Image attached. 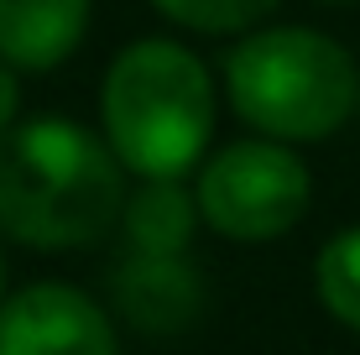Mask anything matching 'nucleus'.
I'll list each match as a JSON object with an SVG mask.
<instances>
[{
	"instance_id": "nucleus-7",
	"label": "nucleus",
	"mask_w": 360,
	"mask_h": 355,
	"mask_svg": "<svg viewBox=\"0 0 360 355\" xmlns=\"http://www.w3.org/2000/svg\"><path fill=\"white\" fill-rule=\"evenodd\" d=\"M120 314L146 335H178L198 314V277L183 256H136L115 272Z\"/></svg>"
},
{
	"instance_id": "nucleus-12",
	"label": "nucleus",
	"mask_w": 360,
	"mask_h": 355,
	"mask_svg": "<svg viewBox=\"0 0 360 355\" xmlns=\"http://www.w3.org/2000/svg\"><path fill=\"white\" fill-rule=\"evenodd\" d=\"M0 303H6V256H0Z\"/></svg>"
},
{
	"instance_id": "nucleus-11",
	"label": "nucleus",
	"mask_w": 360,
	"mask_h": 355,
	"mask_svg": "<svg viewBox=\"0 0 360 355\" xmlns=\"http://www.w3.org/2000/svg\"><path fill=\"white\" fill-rule=\"evenodd\" d=\"M16 110H21V84H16V68L0 58V136L16 126Z\"/></svg>"
},
{
	"instance_id": "nucleus-14",
	"label": "nucleus",
	"mask_w": 360,
	"mask_h": 355,
	"mask_svg": "<svg viewBox=\"0 0 360 355\" xmlns=\"http://www.w3.org/2000/svg\"><path fill=\"white\" fill-rule=\"evenodd\" d=\"M355 115H360V105H355Z\"/></svg>"
},
{
	"instance_id": "nucleus-9",
	"label": "nucleus",
	"mask_w": 360,
	"mask_h": 355,
	"mask_svg": "<svg viewBox=\"0 0 360 355\" xmlns=\"http://www.w3.org/2000/svg\"><path fill=\"white\" fill-rule=\"evenodd\" d=\"M314 288L334 319L360 335V225L324 240V251L314 262Z\"/></svg>"
},
{
	"instance_id": "nucleus-5",
	"label": "nucleus",
	"mask_w": 360,
	"mask_h": 355,
	"mask_svg": "<svg viewBox=\"0 0 360 355\" xmlns=\"http://www.w3.org/2000/svg\"><path fill=\"white\" fill-rule=\"evenodd\" d=\"M0 355H120L115 324L89 292L32 283L0 303Z\"/></svg>"
},
{
	"instance_id": "nucleus-13",
	"label": "nucleus",
	"mask_w": 360,
	"mask_h": 355,
	"mask_svg": "<svg viewBox=\"0 0 360 355\" xmlns=\"http://www.w3.org/2000/svg\"><path fill=\"white\" fill-rule=\"evenodd\" d=\"M319 6H360V0H319Z\"/></svg>"
},
{
	"instance_id": "nucleus-8",
	"label": "nucleus",
	"mask_w": 360,
	"mask_h": 355,
	"mask_svg": "<svg viewBox=\"0 0 360 355\" xmlns=\"http://www.w3.org/2000/svg\"><path fill=\"white\" fill-rule=\"evenodd\" d=\"M198 225V199L178 183H141V193L126 199V235L136 256H183Z\"/></svg>"
},
{
	"instance_id": "nucleus-1",
	"label": "nucleus",
	"mask_w": 360,
	"mask_h": 355,
	"mask_svg": "<svg viewBox=\"0 0 360 355\" xmlns=\"http://www.w3.org/2000/svg\"><path fill=\"white\" fill-rule=\"evenodd\" d=\"M120 209V157L89 126L37 115L0 136V235L37 251H73L94 246Z\"/></svg>"
},
{
	"instance_id": "nucleus-10",
	"label": "nucleus",
	"mask_w": 360,
	"mask_h": 355,
	"mask_svg": "<svg viewBox=\"0 0 360 355\" xmlns=\"http://www.w3.org/2000/svg\"><path fill=\"white\" fill-rule=\"evenodd\" d=\"M167 21L188 32H209V37H225V32H251L256 21H266L282 0H152Z\"/></svg>"
},
{
	"instance_id": "nucleus-3",
	"label": "nucleus",
	"mask_w": 360,
	"mask_h": 355,
	"mask_svg": "<svg viewBox=\"0 0 360 355\" xmlns=\"http://www.w3.org/2000/svg\"><path fill=\"white\" fill-rule=\"evenodd\" d=\"M230 110L271 141H324L360 105V68L314 27H262L225 53Z\"/></svg>"
},
{
	"instance_id": "nucleus-6",
	"label": "nucleus",
	"mask_w": 360,
	"mask_h": 355,
	"mask_svg": "<svg viewBox=\"0 0 360 355\" xmlns=\"http://www.w3.org/2000/svg\"><path fill=\"white\" fill-rule=\"evenodd\" d=\"M89 32V0H0V58L47 73Z\"/></svg>"
},
{
	"instance_id": "nucleus-4",
	"label": "nucleus",
	"mask_w": 360,
	"mask_h": 355,
	"mask_svg": "<svg viewBox=\"0 0 360 355\" xmlns=\"http://www.w3.org/2000/svg\"><path fill=\"white\" fill-rule=\"evenodd\" d=\"M198 214L209 230L230 240H277L288 235L314 204V178L308 162L288 141L245 136L230 141L198 167L193 183Z\"/></svg>"
},
{
	"instance_id": "nucleus-2",
	"label": "nucleus",
	"mask_w": 360,
	"mask_h": 355,
	"mask_svg": "<svg viewBox=\"0 0 360 355\" xmlns=\"http://www.w3.org/2000/svg\"><path fill=\"white\" fill-rule=\"evenodd\" d=\"M105 141L146 183H178L204 162L214 136V79L204 58L167 37H141L105 68Z\"/></svg>"
}]
</instances>
